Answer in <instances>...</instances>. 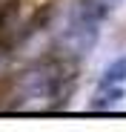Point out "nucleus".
I'll list each match as a JSON object with an SVG mask.
<instances>
[{"instance_id":"1","label":"nucleus","mask_w":126,"mask_h":132,"mask_svg":"<svg viewBox=\"0 0 126 132\" xmlns=\"http://www.w3.org/2000/svg\"><path fill=\"white\" fill-rule=\"evenodd\" d=\"M120 98H123V89H120V86L100 83V89H97V95H95V101H92L89 106H92V109H112V106L120 103Z\"/></svg>"},{"instance_id":"2","label":"nucleus","mask_w":126,"mask_h":132,"mask_svg":"<svg viewBox=\"0 0 126 132\" xmlns=\"http://www.w3.org/2000/svg\"><path fill=\"white\" fill-rule=\"evenodd\" d=\"M123 80H126V55L112 60L106 69H103V75H100V83H109V86H120Z\"/></svg>"},{"instance_id":"3","label":"nucleus","mask_w":126,"mask_h":132,"mask_svg":"<svg viewBox=\"0 0 126 132\" xmlns=\"http://www.w3.org/2000/svg\"><path fill=\"white\" fill-rule=\"evenodd\" d=\"M12 6H20V0H0V12H6Z\"/></svg>"}]
</instances>
